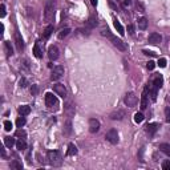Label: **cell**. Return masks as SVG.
Listing matches in <instances>:
<instances>
[{
  "mask_svg": "<svg viewBox=\"0 0 170 170\" xmlns=\"http://www.w3.org/2000/svg\"><path fill=\"white\" fill-rule=\"evenodd\" d=\"M101 35H102V36H106V37H108V39L112 41V44H113L114 47L117 48V49L122 50V52H125V50H126V45H125V42L122 41V40L117 39V37L114 36V35H112V33H110V31H109L108 28H106V29L104 28L102 31H101Z\"/></svg>",
  "mask_w": 170,
  "mask_h": 170,
  "instance_id": "6da1fadb",
  "label": "cell"
},
{
  "mask_svg": "<svg viewBox=\"0 0 170 170\" xmlns=\"http://www.w3.org/2000/svg\"><path fill=\"white\" fill-rule=\"evenodd\" d=\"M55 12H56V0H47L44 8V20L47 23L52 21L53 17H55Z\"/></svg>",
  "mask_w": 170,
  "mask_h": 170,
  "instance_id": "7a4b0ae2",
  "label": "cell"
},
{
  "mask_svg": "<svg viewBox=\"0 0 170 170\" xmlns=\"http://www.w3.org/2000/svg\"><path fill=\"white\" fill-rule=\"evenodd\" d=\"M47 157H48L49 165H52V166H60V165L63 164V157H61L60 151H57V150H49Z\"/></svg>",
  "mask_w": 170,
  "mask_h": 170,
  "instance_id": "3957f363",
  "label": "cell"
},
{
  "mask_svg": "<svg viewBox=\"0 0 170 170\" xmlns=\"http://www.w3.org/2000/svg\"><path fill=\"white\" fill-rule=\"evenodd\" d=\"M45 105H47L48 109H50V110H57L58 109L57 97L53 96V93H50V92L45 93Z\"/></svg>",
  "mask_w": 170,
  "mask_h": 170,
  "instance_id": "277c9868",
  "label": "cell"
},
{
  "mask_svg": "<svg viewBox=\"0 0 170 170\" xmlns=\"http://www.w3.org/2000/svg\"><path fill=\"white\" fill-rule=\"evenodd\" d=\"M124 102H125V105L129 106V108H134L138 102V98L133 92H128L124 97Z\"/></svg>",
  "mask_w": 170,
  "mask_h": 170,
  "instance_id": "5b68a950",
  "label": "cell"
},
{
  "mask_svg": "<svg viewBox=\"0 0 170 170\" xmlns=\"http://www.w3.org/2000/svg\"><path fill=\"white\" fill-rule=\"evenodd\" d=\"M105 138H106V141H109L110 143L114 145V143L118 142V132H117L116 129H109L105 134Z\"/></svg>",
  "mask_w": 170,
  "mask_h": 170,
  "instance_id": "8992f818",
  "label": "cell"
},
{
  "mask_svg": "<svg viewBox=\"0 0 170 170\" xmlns=\"http://www.w3.org/2000/svg\"><path fill=\"white\" fill-rule=\"evenodd\" d=\"M63 76H64V66L57 65L53 68L52 74H50V79H52V81H57V80H60Z\"/></svg>",
  "mask_w": 170,
  "mask_h": 170,
  "instance_id": "52a82bcc",
  "label": "cell"
},
{
  "mask_svg": "<svg viewBox=\"0 0 170 170\" xmlns=\"http://www.w3.org/2000/svg\"><path fill=\"white\" fill-rule=\"evenodd\" d=\"M148 97H149V84L143 88V92H142V97H141V109L145 110L148 108Z\"/></svg>",
  "mask_w": 170,
  "mask_h": 170,
  "instance_id": "ba28073f",
  "label": "cell"
},
{
  "mask_svg": "<svg viewBox=\"0 0 170 170\" xmlns=\"http://www.w3.org/2000/svg\"><path fill=\"white\" fill-rule=\"evenodd\" d=\"M53 90H55V93L57 96H60V97L65 98L66 94H68V92H66V88L64 86L63 84H56L55 86H53Z\"/></svg>",
  "mask_w": 170,
  "mask_h": 170,
  "instance_id": "9c48e42d",
  "label": "cell"
},
{
  "mask_svg": "<svg viewBox=\"0 0 170 170\" xmlns=\"http://www.w3.org/2000/svg\"><path fill=\"white\" fill-rule=\"evenodd\" d=\"M48 56H49L50 60H57L58 56H60V50H58V48L56 47V45H50V47L48 48Z\"/></svg>",
  "mask_w": 170,
  "mask_h": 170,
  "instance_id": "30bf717a",
  "label": "cell"
},
{
  "mask_svg": "<svg viewBox=\"0 0 170 170\" xmlns=\"http://www.w3.org/2000/svg\"><path fill=\"white\" fill-rule=\"evenodd\" d=\"M161 40H162V36L159 33H157V32L150 33V35H149V37H148V41L150 42V44H153V45L159 44V42H161Z\"/></svg>",
  "mask_w": 170,
  "mask_h": 170,
  "instance_id": "8fae6325",
  "label": "cell"
},
{
  "mask_svg": "<svg viewBox=\"0 0 170 170\" xmlns=\"http://www.w3.org/2000/svg\"><path fill=\"white\" fill-rule=\"evenodd\" d=\"M100 130V121L96 118L89 120V132L90 133H97Z\"/></svg>",
  "mask_w": 170,
  "mask_h": 170,
  "instance_id": "7c38bea8",
  "label": "cell"
},
{
  "mask_svg": "<svg viewBox=\"0 0 170 170\" xmlns=\"http://www.w3.org/2000/svg\"><path fill=\"white\" fill-rule=\"evenodd\" d=\"M158 128H159V124H157V122L148 124L146 125V133H148L149 135H154L157 133V130H158Z\"/></svg>",
  "mask_w": 170,
  "mask_h": 170,
  "instance_id": "4fadbf2b",
  "label": "cell"
},
{
  "mask_svg": "<svg viewBox=\"0 0 170 170\" xmlns=\"http://www.w3.org/2000/svg\"><path fill=\"white\" fill-rule=\"evenodd\" d=\"M15 44H16V48H17L19 50H23L24 49V41H23V37H21V35L19 33V32H15Z\"/></svg>",
  "mask_w": 170,
  "mask_h": 170,
  "instance_id": "5bb4252c",
  "label": "cell"
},
{
  "mask_svg": "<svg viewBox=\"0 0 170 170\" xmlns=\"http://www.w3.org/2000/svg\"><path fill=\"white\" fill-rule=\"evenodd\" d=\"M125 117V110H122V109H118V110H114L113 113H110V118L114 120V121H121L122 118Z\"/></svg>",
  "mask_w": 170,
  "mask_h": 170,
  "instance_id": "9a60e30c",
  "label": "cell"
},
{
  "mask_svg": "<svg viewBox=\"0 0 170 170\" xmlns=\"http://www.w3.org/2000/svg\"><path fill=\"white\" fill-rule=\"evenodd\" d=\"M17 110L21 116H28V114L31 113V106L29 105H20L17 108Z\"/></svg>",
  "mask_w": 170,
  "mask_h": 170,
  "instance_id": "2e32d148",
  "label": "cell"
},
{
  "mask_svg": "<svg viewBox=\"0 0 170 170\" xmlns=\"http://www.w3.org/2000/svg\"><path fill=\"white\" fill-rule=\"evenodd\" d=\"M16 149H17L19 151H24L27 149V142L24 138H20L19 141H16Z\"/></svg>",
  "mask_w": 170,
  "mask_h": 170,
  "instance_id": "e0dca14e",
  "label": "cell"
},
{
  "mask_svg": "<svg viewBox=\"0 0 170 170\" xmlns=\"http://www.w3.org/2000/svg\"><path fill=\"white\" fill-rule=\"evenodd\" d=\"M153 85L157 88V89H159V88H162V85H164V77H162L161 74H158V76H156V79L153 80Z\"/></svg>",
  "mask_w": 170,
  "mask_h": 170,
  "instance_id": "ac0fdd59",
  "label": "cell"
},
{
  "mask_svg": "<svg viewBox=\"0 0 170 170\" xmlns=\"http://www.w3.org/2000/svg\"><path fill=\"white\" fill-rule=\"evenodd\" d=\"M77 154V148L74 143H69L68 145V150H66V156L71 157V156H76Z\"/></svg>",
  "mask_w": 170,
  "mask_h": 170,
  "instance_id": "d6986e66",
  "label": "cell"
},
{
  "mask_svg": "<svg viewBox=\"0 0 170 170\" xmlns=\"http://www.w3.org/2000/svg\"><path fill=\"white\" fill-rule=\"evenodd\" d=\"M65 113L68 114L69 117H72L74 114V105H72V102H66L65 105Z\"/></svg>",
  "mask_w": 170,
  "mask_h": 170,
  "instance_id": "ffe728a7",
  "label": "cell"
},
{
  "mask_svg": "<svg viewBox=\"0 0 170 170\" xmlns=\"http://www.w3.org/2000/svg\"><path fill=\"white\" fill-rule=\"evenodd\" d=\"M158 149L162 151V153L166 154L167 157H170V143H161Z\"/></svg>",
  "mask_w": 170,
  "mask_h": 170,
  "instance_id": "44dd1931",
  "label": "cell"
},
{
  "mask_svg": "<svg viewBox=\"0 0 170 170\" xmlns=\"http://www.w3.org/2000/svg\"><path fill=\"white\" fill-rule=\"evenodd\" d=\"M33 55L36 56L37 58H41L42 57V50H41V48H40L39 42H36V44H35V47H33Z\"/></svg>",
  "mask_w": 170,
  "mask_h": 170,
  "instance_id": "7402d4cb",
  "label": "cell"
},
{
  "mask_svg": "<svg viewBox=\"0 0 170 170\" xmlns=\"http://www.w3.org/2000/svg\"><path fill=\"white\" fill-rule=\"evenodd\" d=\"M4 48H5V53H7V56L11 57V56L13 55V48H12V45H11V42L4 41Z\"/></svg>",
  "mask_w": 170,
  "mask_h": 170,
  "instance_id": "603a6c76",
  "label": "cell"
},
{
  "mask_svg": "<svg viewBox=\"0 0 170 170\" xmlns=\"http://www.w3.org/2000/svg\"><path fill=\"white\" fill-rule=\"evenodd\" d=\"M114 28L117 29V32H118L120 35H121V36H124L125 35V29H124V27L121 25V23H120V21H117L116 19H114Z\"/></svg>",
  "mask_w": 170,
  "mask_h": 170,
  "instance_id": "cb8c5ba5",
  "label": "cell"
},
{
  "mask_svg": "<svg viewBox=\"0 0 170 170\" xmlns=\"http://www.w3.org/2000/svg\"><path fill=\"white\" fill-rule=\"evenodd\" d=\"M138 28L140 29H146V27H148V20H146V17H141V19H138Z\"/></svg>",
  "mask_w": 170,
  "mask_h": 170,
  "instance_id": "d4e9b609",
  "label": "cell"
},
{
  "mask_svg": "<svg viewBox=\"0 0 170 170\" xmlns=\"http://www.w3.org/2000/svg\"><path fill=\"white\" fill-rule=\"evenodd\" d=\"M11 167L15 170H23V164L21 162H19L17 159H13L12 162H11Z\"/></svg>",
  "mask_w": 170,
  "mask_h": 170,
  "instance_id": "484cf974",
  "label": "cell"
},
{
  "mask_svg": "<svg viewBox=\"0 0 170 170\" xmlns=\"http://www.w3.org/2000/svg\"><path fill=\"white\" fill-rule=\"evenodd\" d=\"M4 143H5L7 148H12L13 145H16V141H15V138H12V137H5L4 138Z\"/></svg>",
  "mask_w": 170,
  "mask_h": 170,
  "instance_id": "4316f807",
  "label": "cell"
},
{
  "mask_svg": "<svg viewBox=\"0 0 170 170\" xmlns=\"http://www.w3.org/2000/svg\"><path fill=\"white\" fill-rule=\"evenodd\" d=\"M52 32H53V25H52V24H49V25L44 29V39H48V37L52 35Z\"/></svg>",
  "mask_w": 170,
  "mask_h": 170,
  "instance_id": "83f0119b",
  "label": "cell"
},
{
  "mask_svg": "<svg viewBox=\"0 0 170 170\" xmlns=\"http://www.w3.org/2000/svg\"><path fill=\"white\" fill-rule=\"evenodd\" d=\"M69 32H71V28H64V29H61L60 32H58V39H64V37H66L69 35Z\"/></svg>",
  "mask_w": 170,
  "mask_h": 170,
  "instance_id": "f1b7e54d",
  "label": "cell"
},
{
  "mask_svg": "<svg viewBox=\"0 0 170 170\" xmlns=\"http://www.w3.org/2000/svg\"><path fill=\"white\" fill-rule=\"evenodd\" d=\"M96 25H97V19H96L94 16H90L89 20H88V27H89V28H94Z\"/></svg>",
  "mask_w": 170,
  "mask_h": 170,
  "instance_id": "f546056e",
  "label": "cell"
},
{
  "mask_svg": "<svg viewBox=\"0 0 170 170\" xmlns=\"http://www.w3.org/2000/svg\"><path fill=\"white\" fill-rule=\"evenodd\" d=\"M143 118H145V117H143V114L141 113V112H140V113H135L134 114V121L137 122V124H141V122L143 121Z\"/></svg>",
  "mask_w": 170,
  "mask_h": 170,
  "instance_id": "4dcf8cb0",
  "label": "cell"
},
{
  "mask_svg": "<svg viewBox=\"0 0 170 170\" xmlns=\"http://www.w3.org/2000/svg\"><path fill=\"white\" fill-rule=\"evenodd\" d=\"M16 125H17V128H21L25 125V118H24V116L19 117V118L16 120Z\"/></svg>",
  "mask_w": 170,
  "mask_h": 170,
  "instance_id": "1f68e13d",
  "label": "cell"
},
{
  "mask_svg": "<svg viewBox=\"0 0 170 170\" xmlns=\"http://www.w3.org/2000/svg\"><path fill=\"white\" fill-rule=\"evenodd\" d=\"M15 135H16V137H19V138H24V140H25V137H27V133L24 132V130L20 128V129H19L17 132H16V134H15Z\"/></svg>",
  "mask_w": 170,
  "mask_h": 170,
  "instance_id": "d6a6232c",
  "label": "cell"
},
{
  "mask_svg": "<svg viewBox=\"0 0 170 170\" xmlns=\"http://www.w3.org/2000/svg\"><path fill=\"white\" fill-rule=\"evenodd\" d=\"M4 129L7 130V132H11V129H12V122L8 121V120H5L4 121Z\"/></svg>",
  "mask_w": 170,
  "mask_h": 170,
  "instance_id": "836d02e7",
  "label": "cell"
},
{
  "mask_svg": "<svg viewBox=\"0 0 170 170\" xmlns=\"http://www.w3.org/2000/svg\"><path fill=\"white\" fill-rule=\"evenodd\" d=\"M165 120H166V122H169V124H170V108H169V106L165 108Z\"/></svg>",
  "mask_w": 170,
  "mask_h": 170,
  "instance_id": "e575fe53",
  "label": "cell"
},
{
  "mask_svg": "<svg viewBox=\"0 0 170 170\" xmlns=\"http://www.w3.org/2000/svg\"><path fill=\"white\" fill-rule=\"evenodd\" d=\"M19 85H20L21 88H25L27 85H28V80H27L25 77H21L20 81H19Z\"/></svg>",
  "mask_w": 170,
  "mask_h": 170,
  "instance_id": "d590c367",
  "label": "cell"
},
{
  "mask_svg": "<svg viewBox=\"0 0 170 170\" xmlns=\"http://www.w3.org/2000/svg\"><path fill=\"white\" fill-rule=\"evenodd\" d=\"M31 93H32V96H36L37 93H39V86H37L36 84H33L31 86Z\"/></svg>",
  "mask_w": 170,
  "mask_h": 170,
  "instance_id": "8d00e7d4",
  "label": "cell"
},
{
  "mask_svg": "<svg viewBox=\"0 0 170 170\" xmlns=\"http://www.w3.org/2000/svg\"><path fill=\"white\" fill-rule=\"evenodd\" d=\"M158 65H159V68H165L166 66V58H159L158 60Z\"/></svg>",
  "mask_w": 170,
  "mask_h": 170,
  "instance_id": "74e56055",
  "label": "cell"
},
{
  "mask_svg": "<svg viewBox=\"0 0 170 170\" xmlns=\"http://www.w3.org/2000/svg\"><path fill=\"white\" fill-rule=\"evenodd\" d=\"M154 66H156V63H154V61H149V63L148 64H146V68H148L149 69V71H153V69H154Z\"/></svg>",
  "mask_w": 170,
  "mask_h": 170,
  "instance_id": "f35d334b",
  "label": "cell"
},
{
  "mask_svg": "<svg viewBox=\"0 0 170 170\" xmlns=\"http://www.w3.org/2000/svg\"><path fill=\"white\" fill-rule=\"evenodd\" d=\"M162 169L164 170H170V161H165L162 164Z\"/></svg>",
  "mask_w": 170,
  "mask_h": 170,
  "instance_id": "ab89813d",
  "label": "cell"
},
{
  "mask_svg": "<svg viewBox=\"0 0 170 170\" xmlns=\"http://www.w3.org/2000/svg\"><path fill=\"white\" fill-rule=\"evenodd\" d=\"M72 125H71V121H68V122H66V126H65V133H66V134H69V133H71L72 132Z\"/></svg>",
  "mask_w": 170,
  "mask_h": 170,
  "instance_id": "60d3db41",
  "label": "cell"
},
{
  "mask_svg": "<svg viewBox=\"0 0 170 170\" xmlns=\"http://www.w3.org/2000/svg\"><path fill=\"white\" fill-rule=\"evenodd\" d=\"M0 16H1V17H4V16H5V5L4 4L0 5Z\"/></svg>",
  "mask_w": 170,
  "mask_h": 170,
  "instance_id": "b9f144b4",
  "label": "cell"
},
{
  "mask_svg": "<svg viewBox=\"0 0 170 170\" xmlns=\"http://www.w3.org/2000/svg\"><path fill=\"white\" fill-rule=\"evenodd\" d=\"M21 66H24V68L28 71V69H29V63H28V60H21Z\"/></svg>",
  "mask_w": 170,
  "mask_h": 170,
  "instance_id": "7bdbcfd3",
  "label": "cell"
},
{
  "mask_svg": "<svg viewBox=\"0 0 170 170\" xmlns=\"http://www.w3.org/2000/svg\"><path fill=\"white\" fill-rule=\"evenodd\" d=\"M128 32H129V35H134V27H133L132 24L128 25Z\"/></svg>",
  "mask_w": 170,
  "mask_h": 170,
  "instance_id": "ee69618b",
  "label": "cell"
},
{
  "mask_svg": "<svg viewBox=\"0 0 170 170\" xmlns=\"http://www.w3.org/2000/svg\"><path fill=\"white\" fill-rule=\"evenodd\" d=\"M122 4H124V7H130L132 5V0H122Z\"/></svg>",
  "mask_w": 170,
  "mask_h": 170,
  "instance_id": "f6af8a7d",
  "label": "cell"
},
{
  "mask_svg": "<svg viewBox=\"0 0 170 170\" xmlns=\"http://www.w3.org/2000/svg\"><path fill=\"white\" fill-rule=\"evenodd\" d=\"M143 53H145V55L146 56H156V53H154V52H150V50H143Z\"/></svg>",
  "mask_w": 170,
  "mask_h": 170,
  "instance_id": "bcb514c9",
  "label": "cell"
},
{
  "mask_svg": "<svg viewBox=\"0 0 170 170\" xmlns=\"http://www.w3.org/2000/svg\"><path fill=\"white\" fill-rule=\"evenodd\" d=\"M137 9H140V12H145V11H143V7H142V4H141V3H137Z\"/></svg>",
  "mask_w": 170,
  "mask_h": 170,
  "instance_id": "7dc6e473",
  "label": "cell"
},
{
  "mask_svg": "<svg viewBox=\"0 0 170 170\" xmlns=\"http://www.w3.org/2000/svg\"><path fill=\"white\" fill-rule=\"evenodd\" d=\"M90 3H92V5H94V7L97 5V0H90Z\"/></svg>",
  "mask_w": 170,
  "mask_h": 170,
  "instance_id": "c3c4849f",
  "label": "cell"
}]
</instances>
